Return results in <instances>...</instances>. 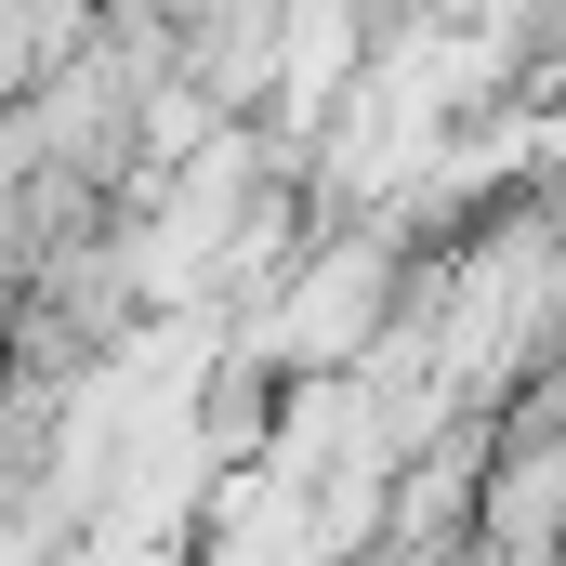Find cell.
<instances>
[{
  "mask_svg": "<svg viewBox=\"0 0 566 566\" xmlns=\"http://www.w3.org/2000/svg\"><path fill=\"white\" fill-rule=\"evenodd\" d=\"M382 251H329V277H303V303H290V356H356L369 343V316H382Z\"/></svg>",
  "mask_w": 566,
  "mask_h": 566,
  "instance_id": "1",
  "label": "cell"
}]
</instances>
